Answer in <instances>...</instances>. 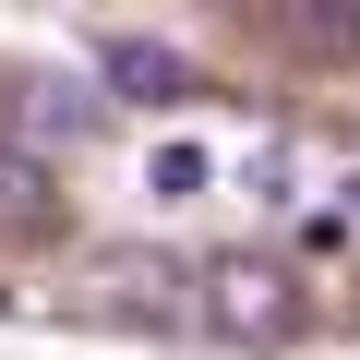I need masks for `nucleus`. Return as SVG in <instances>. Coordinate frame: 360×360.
I'll use <instances>...</instances> for the list:
<instances>
[{"label":"nucleus","mask_w":360,"mask_h":360,"mask_svg":"<svg viewBox=\"0 0 360 360\" xmlns=\"http://www.w3.org/2000/svg\"><path fill=\"white\" fill-rule=\"evenodd\" d=\"M193 324L229 348H276V336H300V288H288V264L217 252V264H193Z\"/></svg>","instance_id":"1"},{"label":"nucleus","mask_w":360,"mask_h":360,"mask_svg":"<svg viewBox=\"0 0 360 360\" xmlns=\"http://www.w3.org/2000/svg\"><path fill=\"white\" fill-rule=\"evenodd\" d=\"M336 180H360L348 132H264L252 144V205H312V193H336Z\"/></svg>","instance_id":"2"},{"label":"nucleus","mask_w":360,"mask_h":360,"mask_svg":"<svg viewBox=\"0 0 360 360\" xmlns=\"http://www.w3.org/2000/svg\"><path fill=\"white\" fill-rule=\"evenodd\" d=\"M96 312H120V324H193V276L144 264V252H96Z\"/></svg>","instance_id":"3"},{"label":"nucleus","mask_w":360,"mask_h":360,"mask_svg":"<svg viewBox=\"0 0 360 360\" xmlns=\"http://www.w3.org/2000/svg\"><path fill=\"white\" fill-rule=\"evenodd\" d=\"M96 72H108L120 96H144V108L193 84V72H180V49H156V37H108V49H96Z\"/></svg>","instance_id":"4"},{"label":"nucleus","mask_w":360,"mask_h":360,"mask_svg":"<svg viewBox=\"0 0 360 360\" xmlns=\"http://www.w3.org/2000/svg\"><path fill=\"white\" fill-rule=\"evenodd\" d=\"M49 217H60V205H49V168L0 144V229H49Z\"/></svg>","instance_id":"5"},{"label":"nucleus","mask_w":360,"mask_h":360,"mask_svg":"<svg viewBox=\"0 0 360 360\" xmlns=\"http://www.w3.org/2000/svg\"><path fill=\"white\" fill-rule=\"evenodd\" d=\"M205 180H217V156H205V144H156V156H144V193H156V205H193Z\"/></svg>","instance_id":"6"},{"label":"nucleus","mask_w":360,"mask_h":360,"mask_svg":"<svg viewBox=\"0 0 360 360\" xmlns=\"http://www.w3.org/2000/svg\"><path fill=\"white\" fill-rule=\"evenodd\" d=\"M37 120H60V132H96V120H108V96H84V84H49V96H37Z\"/></svg>","instance_id":"7"}]
</instances>
